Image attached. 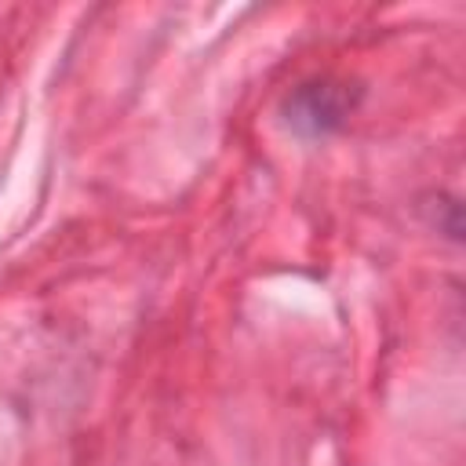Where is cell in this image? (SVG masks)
I'll return each mask as SVG.
<instances>
[{
  "mask_svg": "<svg viewBox=\"0 0 466 466\" xmlns=\"http://www.w3.org/2000/svg\"><path fill=\"white\" fill-rule=\"evenodd\" d=\"M342 116V91L331 84H309L295 95L291 124H309L313 131H328Z\"/></svg>",
  "mask_w": 466,
  "mask_h": 466,
  "instance_id": "1",
  "label": "cell"
}]
</instances>
